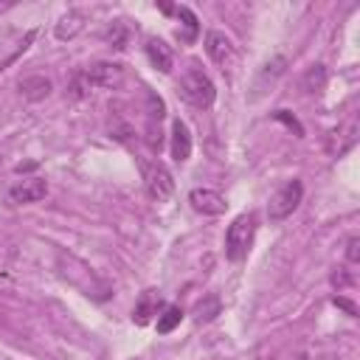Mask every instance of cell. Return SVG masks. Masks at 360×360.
I'll use <instances>...</instances> for the list:
<instances>
[{
  "label": "cell",
  "instance_id": "e0dca14e",
  "mask_svg": "<svg viewBox=\"0 0 360 360\" xmlns=\"http://www.w3.org/2000/svg\"><path fill=\"white\" fill-rule=\"evenodd\" d=\"M219 315V298L217 295H205L197 307H194V318L200 321V323H208V321H214Z\"/></svg>",
  "mask_w": 360,
  "mask_h": 360
},
{
  "label": "cell",
  "instance_id": "3957f363",
  "mask_svg": "<svg viewBox=\"0 0 360 360\" xmlns=\"http://www.w3.org/2000/svg\"><path fill=\"white\" fill-rule=\"evenodd\" d=\"M253 236H256V214L248 211L233 217V222L225 231V256L231 262H242L253 245Z\"/></svg>",
  "mask_w": 360,
  "mask_h": 360
},
{
  "label": "cell",
  "instance_id": "7c38bea8",
  "mask_svg": "<svg viewBox=\"0 0 360 360\" xmlns=\"http://www.w3.org/2000/svg\"><path fill=\"white\" fill-rule=\"evenodd\" d=\"M188 155H191V132H188L186 121L177 118L172 124V158L177 163H183V160H188Z\"/></svg>",
  "mask_w": 360,
  "mask_h": 360
},
{
  "label": "cell",
  "instance_id": "ffe728a7",
  "mask_svg": "<svg viewBox=\"0 0 360 360\" xmlns=\"http://www.w3.org/2000/svg\"><path fill=\"white\" fill-rule=\"evenodd\" d=\"M346 259H349L352 264L360 262V239H357V236H352V239L346 242Z\"/></svg>",
  "mask_w": 360,
  "mask_h": 360
},
{
  "label": "cell",
  "instance_id": "d6986e66",
  "mask_svg": "<svg viewBox=\"0 0 360 360\" xmlns=\"http://www.w3.org/2000/svg\"><path fill=\"white\" fill-rule=\"evenodd\" d=\"M127 39H129L127 25H124L121 20H115V22L107 28V42H110L115 51H124V48H127Z\"/></svg>",
  "mask_w": 360,
  "mask_h": 360
},
{
  "label": "cell",
  "instance_id": "ba28073f",
  "mask_svg": "<svg viewBox=\"0 0 360 360\" xmlns=\"http://www.w3.org/2000/svg\"><path fill=\"white\" fill-rule=\"evenodd\" d=\"M188 202H191L194 211H200L205 217H219V214H225V205H228L225 197L214 188H194L188 194Z\"/></svg>",
  "mask_w": 360,
  "mask_h": 360
},
{
  "label": "cell",
  "instance_id": "603a6c76",
  "mask_svg": "<svg viewBox=\"0 0 360 360\" xmlns=\"http://www.w3.org/2000/svg\"><path fill=\"white\" fill-rule=\"evenodd\" d=\"M8 8V3H0V11H6Z\"/></svg>",
  "mask_w": 360,
  "mask_h": 360
},
{
  "label": "cell",
  "instance_id": "6da1fadb",
  "mask_svg": "<svg viewBox=\"0 0 360 360\" xmlns=\"http://www.w3.org/2000/svg\"><path fill=\"white\" fill-rule=\"evenodd\" d=\"M121 82H124V68L118 62H93L73 73V79L68 84V98H73V101L93 98L104 90H115Z\"/></svg>",
  "mask_w": 360,
  "mask_h": 360
},
{
  "label": "cell",
  "instance_id": "9c48e42d",
  "mask_svg": "<svg viewBox=\"0 0 360 360\" xmlns=\"http://www.w3.org/2000/svg\"><path fill=\"white\" fill-rule=\"evenodd\" d=\"M166 304H163V295L158 292V290H143L141 292V298L135 301V309H132V321L138 323V326H146L155 315H160V309H163Z\"/></svg>",
  "mask_w": 360,
  "mask_h": 360
},
{
  "label": "cell",
  "instance_id": "8fae6325",
  "mask_svg": "<svg viewBox=\"0 0 360 360\" xmlns=\"http://www.w3.org/2000/svg\"><path fill=\"white\" fill-rule=\"evenodd\" d=\"M143 51H146V59L152 62V68H158L160 73H169V70H172L174 56H172V51H169V45H166L163 39L149 37L146 45H143Z\"/></svg>",
  "mask_w": 360,
  "mask_h": 360
},
{
  "label": "cell",
  "instance_id": "44dd1931",
  "mask_svg": "<svg viewBox=\"0 0 360 360\" xmlns=\"http://www.w3.org/2000/svg\"><path fill=\"white\" fill-rule=\"evenodd\" d=\"M332 304H335V307H340L346 315L357 318V304H354V301H349V298H343V295H335V298H332Z\"/></svg>",
  "mask_w": 360,
  "mask_h": 360
},
{
  "label": "cell",
  "instance_id": "8992f818",
  "mask_svg": "<svg viewBox=\"0 0 360 360\" xmlns=\"http://www.w3.org/2000/svg\"><path fill=\"white\" fill-rule=\"evenodd\" d=\"M205 53L211 56V62H217L222 70H228L236 62V45L228 34L222 31H208L205 34Z\"/></svg>",
  "mask_w": 360,
  "mask_h": 360
},
{
  "label": "cell",
  "instance_id": "7a4b0ae2",
  "mask_svg": "<svg viewBox=\"0 0 360 360\" xmlns=\"http://www.w3.org/2000/svg\"><path fill=\"white\" fill-rule=\"evenodd\" d=\"M177 96L186 104L197 107V110H208L214 104V98H217V87H214V82H211V76L205 70H200L197 65H191L180 76V82H177Z\"/></svg>",
  "mask_w": 360,
  "mask_h": 360
},
{
  "label": "cell",
  "instance_id": "5bb4252c",
  "mask_svg": "<svg viewBox=\"0 0 360 360\" xmlns=\"http://www.w3.org/2000/svg\"><path fill=\"white\" fill-rule=\"evenodd\" d=\"M323 84H326V68H323V65H312V68L304 73L301 87H304L307 93H321Z\"/></svg>",
  "mask_w": 360,
  "mask_h": 360
},
{
  "label": "cell",
  "instance_id": "30bf717a",
  "mask_svg": "<svg viewBox=\"0 0 360 360\" xmlns=\"http://www.w3.org/2000/svg\"><path fill=\"white\" fill-rule=\"evenodd\" d=\"M17 90H20V96H22L25 101H42V98L51 96L53 84H51L48 76H22V79L17 82Z\"/></svg>",
  "mask_w": 360,
  "mask_h": 360
},
{
  "label": "cell",
  "instance_id": "7402d4cb",
  "mask_svg": "<svg viewBox=\"0 0 360 360\" xmlns=\"http://www.w3.org/2000/svg\"><path fill=\"white\" fill-rule=\"evenodd\" d=\"M276 118H278V121H284L287 127H292V129H295V135H301V127H298V121H295L292 115H287V110H278V112H276Z\"/></svg>",
  "mask_w": 360,
  "mask_h": 360
},
{
  "label": "cell",
  "instance_id": "cb8c5ba5",
  "mask_svg": "<svg viewBox=\"0 0 360 360\" xmlns=\"http://www.w3.org/2000/svg\"><path fill=\"white\" fill-rule=\"evenodd\" d=\"M0 163H3V158H0Z\"/></svg>",
  "mask_w": 360,
  "mask_h": 360
},
{
  "label": "cell",
  "instance_id": "4fadbf2b",
  "mask_svg": "<svg viewBox=\"0 0 360 360\" xmlns=\"http://www.w3.org/2000/svg\"><path fill=\"white\" fill-rule=\"evenodd\" d=\"M84 11L79 8H70L68 14H62V20L56 22V39H73L82 28H84Z\"/></svg>",
  "mask_w": 360,
  "mask_h": 360
},
{
  "label": "cell",
  "instance_id": "52a82bcc",
  "mask_svg": "<svg viewBox=\"0 0 360 360\" xmlns=\"http://www.w3.org/2000/svg\"><path fill=\"white\" fill-rule=\"evenodd\" d=\"M45 194H48V183H45L42 177H22V180H17V183L8 188V200H11L14 205L39 202Z\"/></svg>",
  "mask_w": 360,
  "mask_h": 360
},
{
  "label": "cell",
  "instance_id": "2e32d148",
  "mask_svg": "<svg viewBox=\"0 0 360 360\" xmlns=\"http://www.w3.org/2000/svg\"><path fill=\"white\" fill-rule=\"evenodd\" d=\"M177 14H180V20H183V25H186V31L180 34V39H183V42H194V37H197V31H200L197 14H194L188 6H177Z\"/></svg>",
  "mask_w": 360,
  "mask_h": 360
},
{
  "label": "cell",
  "instance_id": "5b68a950",
  "mask_svg": "<svg viewBox=\"0 0 360 360\" xmlns=\"http://www.w3.org/2000/svg\"><path fill=\"white\" fill-rule=\"evenodd\" d=\"M301 197H304V186H301V180H298V177L287 180V183L270 197V202H267V217H270V222H281V219H287V217L298 208Z\"/></svg>",
  "mask_w": 360,
  "mask_h": 360
},
{
  "label": "cell",
  "instance_id": "9a60e30c",
  "mask_svg": "<svg viewBox=\"0 0 360 360\" xmlns=\"http://www.w3.org/2000/svg\"><path fill=\"white\" fill-rule=\"evenodd\" d=\"M180 321H183V309L180 307H163L160 315H158V332L169 335L174 326H180Z\"/></svg>",
  "mask_w": 360,
  "mask_h": 360
},
{
  "label": "cell",
  "instance_id": "277c9868",
  "mask_svg": "<svg viewBox=\"0 0 360 360\" xmlns=\"http://www.w3.org/2000/svg\"><path fill=\"white\" fill-rule=\"evenodd\" d=\"M138 169H141V180H143V188L146 194L155 200V202H163L172 197L174 191V177L172 172L166 169V163L155 160V158H138Z\"/></svg>",
  "mask_w": 360,
  "mask_h": 360
},
{
  "label": "cell",
  "instance_id": "ac0fdd59",
  "mask_svg": "<svg viewBox=\"0 0 360 360\" xmlns=\"http://www.w3.org/2000/svg\"><path fill=\"white\" fill-rule=\"evenodd\" d=\"M284 68H287V59H284V56H273V59L262 68V73H259V84H262V82H270V84H273V82L284 73ZM259 84H256V87H259Z\"/></svg>",
  "mask_w": 360,
  "mask_h": 360
}]
</instances>
